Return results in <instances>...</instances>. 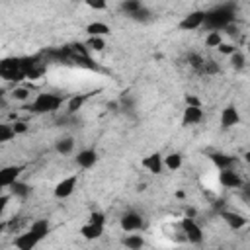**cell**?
I'll list each match as a JSON object with an SVG mask.
<instances>
[{"instance_id": "cell-1", "label": "cell", "mask_w": 250, "mask_h": 250, "mask_svg": "<svg viewBox=\"0 0 250 250\" xmlns=\"http://www.w3.org/2000/svg\"><path fill=\"white\" fill-rule=\"evenodd\" d=\"M234 18H236V6L230 4V2H225V4H219L211 10L205 12V23L203 27L207 31H225L230 23H234Z\"/></svg>"}, {"instance_id": "cell-2", "label": "cell", "mask_w": 250, "mask_h": 250, "mask_svg": "<svg viewBox=\"0 0 250 250\" xmlns=\"http://www.w3.org/2000/svg\"><path fill=\"white\" fill-rule=\"evenodd\" d=\"M61 105H62V96L45 92V94H37L33 98V102L29 105H25V109H29L33 113H55Z\"/></svg>"}, {"instance_id": "cell-3", "label": "cell", "mask_w": 250, "mask_h": 250, "mask_svg": "<svg viewBox=\"0 0 250 250\" xmlns=\"http://www.w3.org/2000/svg\"><path fill=\"white\" fill-rule=\"evenodd\" d=\"M0 76H2L4 80H8V82H20V80L27 78L23 59H16V57L4 59V61L0 62Z\"/></svg>"}, {"instance_id": "cell-4", "label": "cell", "mask_w": 250, "mask_h": 250, "mask_svg": "<svg viewBox=\"0 0 250 250\" xmlns=\"http://www.w3.org/2000/svg\"><path fill=\"white\" fill-rule=\"evenodd\" d=\"M119 227H121L125 232H141V230L146 227V221H145V217H143L139 211L129 209V211H125V213L121 215Z\"/></svg>"}, {"instance_id": "cell-5", "label": "cell", "mask_w": 250, "mask_h": 250, "mask_svg": "<svg viewBox=\"0 0 250 250\" xmlns=\"http://www.w3.org/2000/svg\"><path fill=\"white\" fill-rule=\"evenodd\" d=\"M180 229H182V232H184L188 242H191V244H201L203 242V229L197 225V221L193 217L186 215L180 221Z\"/></svg>"}, {"instance_id": "cell-6", "label": "cell", "mask_w": 250, "mask_h": 250, "mask_svg": "<svg viewBox=\"0 0 250 250\" xmlns=\"http://www.w3.org/2000/svg\"><path fill=\"white\" fill-rule=\"evenodd\" d=\"M76 186H78V174L64 176V178L59 180L57 186L53 188V195H55L57 199H66V197H70V195L74 193Z\"/></svg>"}, {"instance_id": "cell-7", "label": "cell", "mask_w": 250, "mask_h": 250, "mask_svg": "<svg viewBox=\"0 0 250 250\" xmlns=\"http://www.w3.org/2000/svg\"><path fill=\"white\" fill-rule=\"evenodd\" d=\"M203 23H205V12L203 10H193V12H189L188 16L182 18L178 27L182 31H195V29L203 27Z\"/></svg>"}, {"instance_id": "cell-8", "label": "cell", "mask_w": 250, "mask_h": 250, "mask_svg": "<svg viewBox=\"0 0 250 250\" xmlns=\"http://www.w3.org/2000/svg\"><path fill=\"white\" fill-rule=\"evenodd\" d=\"M219 123H221V129H232L240 123V113H238V107L229 104L221 109V117H219Z\"/></svg>"}, {"instance_id": "cell-9", "label": "cell", "mask_w": 250, "mask_h": 250, "mask_svg": "<svg viewBox=\"0 0 250 250\" xmlns=\"http://www.w3.org/2000/svg\"><path fill=\"white\" fill-rule=\"evenodd\" d=\"M203 119H205V113H203L201 105H188V104H186L184 113H182V125H184V127L199 125Z\"/></svg>"}, {"instance_id": "cell-10", "label": "cell", "mask_w": 250, "mask_h": 250, "mask_svg": "<svg viewBox=\"0 0 250 250\" xmlns=\"http://www.w3.org/2000/svg\"><path fill=\"white\" fill-rule=\"evenodd\" d=\"M219 184L227 189H236V188H242V178L234 168H225V170H219Z\"/></svg>"}, {"instance_id": "cell-11", "label": "cell", "mask_w": 250, "mask_h": 250, "mask_svg": "<svg viewBox=\"0 0 250 250\" xmlns=\"http://www.w3.org/2000/svg\"><path fill=\"white\" fill-rule=\"evenodd\" d=\"M141 166L148 172V174H162L164 170V156L160 152H150L141 160Z\"/></svg>"}, {"instance_id": "cell-12", "label": "cell", "mask_w": 250, "mask_h": 250, "mask_svg": "<svg viewBox=\"0 0 250 250\" xmlns=\"http://www.w3.org/2000/svg\"><path fill=\"white\" fill-rule=\"evenodd\" d=\"M23 166H18V164H10V166H4L0 170V188L6 189L8 186H12L16 180H20V174H21Z\"/></svg>"}, {"instance_id": "cell-13", "label": "cell", "mask_w": 250, "mask_h": 250, "mask_svg": "<svg viewBox=\"0 0 250 250\" xmlns=\"http://www.w3.org/2000/svg\"><path fill=\"white\" fill-rule=\"evenodd\" d=\"M39 242H41V238H39L35 232H31V230L27 229L25 232H21V234H18V236L14 238V248H18V250H31V248H35Z\"/></svg>"}, {"instance_id": "cell-14", "label": "cell", "mask_w": 250, "mask_h": 250, "mask_svg": "<svg viewBox=\"0 0 250 250\" xmlns=\"http://www.w3.org/2000/svg\"><path fill=\"white\" fill-rule=\"evenodd\" d=\"M74 162H76L78 168L90 170V168H94V166L98 164V152H96L94 148H84V150H80V152L76 154Z\"/></svg>"}, {"instance_id": "cell-15", "label": "cell", "mask_w": 250, "mask_h": 250, "mask_svg": "<svg viewBox=\"0 0 250 250\" xmlns=\"http://www.w3.org/2000/svg\"><path fill=\"white\" fill-rule=\"evenodd\" d=\"M221 219H223L225 225H227L229 229H232V230H240V229H244L246 223H248V219H246L244 215L236 213V211H221Z\"/></svg>"}, {"instance_id": "cell-16", "label": "cell", "mask_w": 250, "mask_h": 250, "mask_svg": "<svg viewBox=\"0 0 250 250\" xmlns=\"http://www.w3.org/2000/svg\"><path fill=\"white\" fill-rule=\"evenodd\" d=\"M74 146H76V141H74V137H70V135L59 137V139L55 141V152L61 154V156L72 154V152H74Z\"/></svg>"}, {"instance_id": "cell-17", "label": "cell", "mask_w": 250, "mask_h": 250, "mask_svg": "<svg viewBox=\"0 0 250 250\" xmlns=\"http://www.w3.org/2000/svg\"><path fill=\"white\" fill-rule=\"evenodd\" d=\"M10 193H12V197H16V199H27L29 195H31V186L27 184V182H21V180H16L12 186H8L6 188Z\"/></svg>"}, {"instance_id": "cell-18", "label": "cell", "mask_w": 250, "mask_h": 250, "mask_svg": "<svg viewBox=\"0 0 250 250\" xmlns=\"http://www.w3.org/2000/svg\"><path fill=\"white\" fill-rule=\"evenodd\" d=\"M80 234L86 240H98L104 234V225H98V223H90L88 221L86 225L80 227Z\"/></svg>"}, {"instance_id": "cell-19", "label": "cell", "mask_w": 250, "mask_h": 250, "mask_svg": "<svg viewBox=\"0 0 250 250\" xmlns=\"http://www.w3.org/2000/svg\"><path fill=\"white\" fill-rule=\"evenodd\" d=\"M121 244L125 246V248H129V250H141V248H145V238H143V234H137V232H129V234H125L123 238H121Z\"/></svg>"}, {"instance_id": "cell-20", "label": "cell", "mask_w": 250, "mask_h": 250, "mask_svg": "<svg viewBox=\"0 0 250 250\" xmlns=\"http://www.w3.org/2000/svg\"><path fill=\"white\" fill-rule=\"evenodd\" d=\"M186 62H188V66H189L195 74H203V66H205V59H203V55L191 51V53L186 55Z\"/></svg>"}, {"instance_id": "cell-21", "label": "cell", "mask_w": 250, "mask_h": 250, "mask_svg": "<svg viewBox=\"0 0 250 250\" xmlns=\"http://www.w3.org/2000/svg\"><path fill=\"white\" fill-rule=\"evenodd\" d=\"M209 158L217 166V170H225V168H232L234 166V158L229 156V154H223V152H213V154H209Z\"/></svg>"}, {"instance_id": "cell-22", "label": "cell", "mask_w": 250, "mask_h": 250, "mask_svg": "<svg viewBox=\"0 0 250 250\" xmlns=\"http://www.w3.org/2000/svg\"><path fill=\"white\" fill-rule=\"evenodd\" d=\"M182 164H184V156H182V152H168V154L164 156V168L170 170V172L180 170Z\"/></svg>"}, {"instance_id": "cell-23", "label": "cell", "mask_w": 250, "mask_h": 250, "mask_svg": "<svg viewBox=\"0 0 250 250\" xmlns=\"http://www.w3.org/2000/svg\"><path fill=\"white\" fill-rule=\"evenodd\" d=\"M29 230L35 232V234L43 240V238L49 234V230H51V223H49L47 219H35V221L29 225Z\"/></svg>"}, {"instance_id": "cell-24", "label": "cell", "mask_w": 250, "mask_h": 250, "mask_svg": "<svg viewBox=\"0 0 250 250\" xmlns=\"http://www.w3.org/2000/svg\"><path fill=\"white\" fill-rule=\"evenodd\" d=\"M129 20H133V21H137V23H150V21L154 20V14L143 4L137 12H133V14L129 16Z\"/></svg>"}, {"instance_id": "cell-25", "label": "cell", "mask_w": 250, "mask_h": 250, "mask_svg": "<svg viewBox=\"0 0 250 250\" xmlns=\"http://www.w3.org/2000/svg\"><path fill=\"white\" fill-rule=\"evenodd\" d=\"M86 100H88V94H76V96H72L68 102H66V113H78V109H82V105L86 104Z\"/></svg>"}, {"instance_id": "cell-26", "label": "cell", "mask_w": 250, "mask_h": 250, "mask_svg": "<svg viewBox=\"0 0 250 250\" xmlns=\"http://www.w3.org/2000/svg\"><path fill=\"white\" fill-rule=\"evenodd\" d=\"M109 31L111 29H109V25L105 21H90L86 25V33L88 35H102V37H105Z\"/></svg>"}, {"instance_id": "cell-27", "label": "cell", "mask_w": 250, "mask_h": 250, "mask_svg": "<svg viewBox=\"0 0 250 250\" xmlns=\"http://www.w3.org/2000/svg\"><path fill=\"white\" fill-rule=\"evenodd\" d=\"M12 100L14 102H20V104H27L29 100H31V90L29 88H25V86H14V90H12Z\"/></svg>"}, {"instance_id": "cell-28", "label": "cell", "mask_w": 250, "mask_h": 250, "mask_svg": "<svg viewBox=\"0 0 250 250\" xmlns=\"http://www.w3.org/2000/svg\"><path fill=\"white\" fill-rule=\"evenodd\" d=\"M86 47L90 51H94V53H102L105 49V37H102V35H88Z\"/></svg>"}, {"instance_id": "cell-29", "label": "cell", "mask_w": 250, "mask_h": 250, "mask_svg": "<svg viewBox=\"0 0 250 250\" xmlns=\"http://www.w3.org/2000/svg\"><path fill=\"white\" fill-rule=\"evenodd\" d=\"M143 6V0H121L119 2V10L129 18L133 12H137Z\"/></svg>"}, {"instance_id": "cell-30", "label": "cell", "mask_w": 250, "mask_h": 250, "mask_svg": "<svg viewBox=\"0 0 250 250\" xmlns=\"http://www.w3.org/2000/svg\"><path fill=\"white\" fill-rule=\"evenodd\" d=\"M229 62H230V66H232L234 70H242V68L246 66V55L236 49V51L229 57Z\"/></svg>"}, {"instance_id": "cell-31", "label": "cell", "mask_w": 250, "mask_h": 250, "mask_svg": "<svg viewBox=\"0 0 250 250\" xmlns=\"http://www.w3.org/2000/svg\"><path fill=\"white\" fill-rule=\"evenodd\" d=\"M223 43V31H207V35H205V45L207 47H213V49H217L219 45Z\"/></svg>"}, {"instance_id": "cell-32", "label": "cell", "mask_w": 250, "mask_h": 250, "mask_svg": "<svg viewBox=\"0 0 250 250\" xmlns=\"http://www.w3.org/2000/svg\"><path fill=\"white\" fill-rule=\"evenodd\" d=\"M16 137V131H14V125L12 123H2L0 125V143H8Z\"/></svg>"}, {"instance_id": "cell-33", "label": "cell", "mask_w": 250, "mask_h": 250, "mask_svg": "<svg viewBox=\"0 0 250 250\" xmlns=\"http://www.w3.org/2000/svg\"><path fill=\"white\" fill-rule=\"evenodd\" d=\"M221 72V66L217 61L213 59H205V66H203V76H215Z\"/></svg>"}, {"instance_id": "cell-34", "label": "cell", "mask_w": 250, "mask_h": 250, "mask_svg": "<svg viewBox=\"0 0 250 250\" xmlns=\"http://www.w3.org/2000/svg\"><path fill=\"white\" fill-rule=\"evenodd\" d=\"M84 4L94 12H102L107 8V0H84Z\"/></svg>"}, {"instance_id": "cell-35", "label": "cell", "mask_w": 250, "mask_h": 250, "mask_svg": "<svg viewBox=\"0 0 250 250\" xmlns=\"http://www.w3.org/2000/svg\"><path fill=\"white\" fill-rule=\"evenodd\" d=\"M217 51H219L221 55H225V57H230V55L236 51V45H234V43H225V41H223V43L217 47Z\"/></svg>"}, {"instance_id": "cell-36", "label": "cell", "mask_w": 250, "mask_h": 250, "mask_svg": "<svg viewBox=\"0 0 250 250\" xmlns=\"http://www.w3.org/2000/svg\"><path fill=\"white\" fill-rule=\"evenodd\" d=\"M88 221H90V223H98V225H105V217H104V213H100V211L90 213Z\"/></svg>"}, {"instance_id": "cell-37", "label": "cell", "mask_w": 250, "mask_h": 250, "mask_svg": "<svg viewBox=\"0 0 250 250\" xmlns=\"http://www.w3.org/2000/svg\"><path fill=\"white\" fill-rule=\"evenodd\" d=\"M12 125H14V131H16V135H20V133H25V131L29 129L25 121H18V119H16Z\"/></svg>"}, {"instance_id": "cell-38", "label": "cell", "mask_w": 250, "mask_h": 250, "mask_svg": "<svg viewBox=\"0 0 250 250\" xmlns=\"http://www.w3.org/2000/svg\"><path fill=\"white\" fill-rule=\"evenodd\" d=\"M184 100H186V104H188V105H201V102H199L195 96H186Z\"/></svg>"}, {"instance_id": "cell-39", "label": "cell", "mask_w": 250, "mask_h": 250, "mask_svg": "<svg viewBox=\"0 0 250 250\" xmlns=\"http://www.w3.org/2000/svg\"><path fill=\"white\" fill-rule=\"evenodd\" d=\"M244 162L250 166V150H248V152H244Z\"/></svg>"}, {"instance_id": "cell-40", "label": "cell", "mask_w": 250, "mask_h": 250, "mask_svg": "<svg viewBox=\"0 0 250 250\" xmlns=\"http://www.w3.org/2000/svg\"><path fill=\"white\" fill-rule=\"evenodd\" d=\"M246 53H248V57H250V41L246 43Z\"/></svg>"}]
</instances>
